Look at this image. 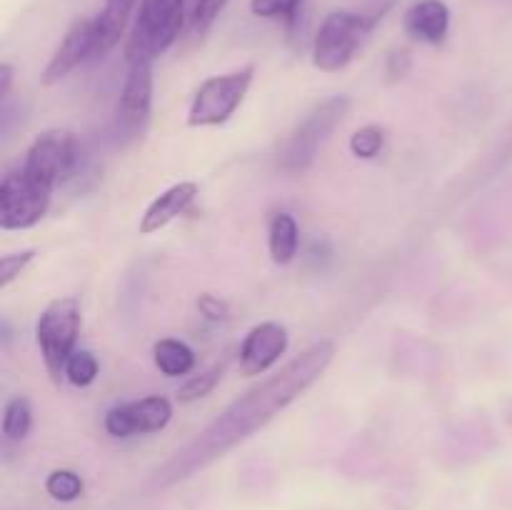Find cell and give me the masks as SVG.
<instances>
[{
  "label": "cell",
  "instance_id": "6da1fadb",
  "mask_svg": "<svg viewBox=\"0 0 512 510\" xmlns=\"http://www.w3.org/2000/svg\"><path fill=\"white\" fill-rule=\"evenodd\" d=\"M333 358V340H320V343L310 345L303 355L290 360L280 373L255 385L243 398L235 400L228 410H223L203 433H198V438L188 448L175 453V458L170 460L165 470H173V478H185L190 470L208 465L210 460H215L225 450L238 445L240 440L253 435L255 430L270 423L275 415L283 413L290 403H295L310 385L323 378Z\"/></svg>",
  "mask_w": 512,
  "mask_h": 510
},
{
  "label": "cell",
  "instance_id": "7a4b0ae2",
  "mask_svg": "<svg viewBox=\"0 0 512 510\" xmlns=\"http://www.w3.org/2000/svg\"><path fill=\"white\" fill-rule=\"evenodd\" d=\"M185 25V0H140L138 15L125 43V60H150L163 55Z\"/></svg>",
  "mask_w": 512,
  "mask_h": 510
},
{
  "label": "cell",
  "instance_id": "3957f363",
  "mask_svg": "<svg viewBox=\"0 0 512 510\" xmlns=\"http://www.w3.org/2000/svg\"><path fill=\"white\" fill-rule=\"evenodd\" d=\"M78 333L80 303L73 295L58 298L45 305L38 323H35V338H38L43 365L55 385H60V380L65 378V365H68L70 355L75 353Z\"/></svg>",
  "mask_w": 512,
  "mask_h": 510
},
{
  "label": "cell",
  "instance_id": "277c9868",
  "mask_svg": "<svg viewBox=\"0 0 512 510\" xmlns=\"http://www.w3.org/2000/svg\"><path fill=\"white\" fill-rule=\"evenodd\" d=\"M378 20L358 10H333L325 15L313 40V65L323 73H338L358 53L365 35Z\"/></svg>",
  "mask_w": 512,
  "mask_h": 510
},
{
  "label": "cell",
  "instance_id": "5b68a950",
  "mask_svg": "<svg viewBox=\"0 0 512 510\" xmlns=\"http://www.w3.org/2000/svg\"><path fill=\"white\" fill-rule=\"evenodd\" d=\"M348 108L350 100L345 95H333V98H325L323 103L315 105L305 115L303 123L285 140L283 150H280V168L288 170V173H303V170H308L313 165L318 150L330 138V133L343 123Z\"/></svg>",
  "mask_w": 512,
  "mask_h": 510
},
{
  "label": "cell",
  "instance_id": "8992f818",
  "mask_svg": "<svg viewBox=\"0 0 512 510\" xmlns=\"http://www.w3.org/2000/svg\"><path fill=\"white\" fill-rule=\"evenodd\" d=\"M255 78V65L230 70V73L213 75L205 80L193 95V103L188 110L190 128H215V125L228 123L235 110L243 105L250 85Z\"/></svg>",
  "mask_w": 512,
  "mask_h": 510
},
{
  "label": "cell",
  "instance_id": "52a82bcc",
  "mask_svg": "<svg viewBox=\"0 0 512 510\" xmlns=\"http://www.w3.org/2000/svg\"><path fill=\"white\" fill-rule=\"evenodd\" d=\"M53 188L30 178L23 168H15L0 180V228L28 230L48 213Z\"/></svg>",
  "mask_w": 512,
  "mask_h": 510
},
{
  "label": "cell",
  "instance_id": "ba28073f",
  "mask_svg": "<svg viewBox=\"0 0 512 510\" xmlns=\"http://www.w3.org/2000/svg\"><path fill=\"white\" fill-rule=\"evenodd\" d=\"M75 163H78V145H75L73 135L68 130H45L33 140L20 168L30 178L55 190V185L63 183L73 173Z\"/></svg>",
  "mask_w": 512,
  "mask_h": 510
},
{
  "label": "cell",
  "instance_id": "9c48e42d",
  "mask_svg": "<svg viewBox=\"0 0 512 510\" xmlns=\"http://www.w3.org/2000/svg\"><path fill=\"white\" fill-rule=\"evenodd\" d=\"M153 110V63L133 60L128 63L123 90L118 100V130L128 138H138L148 128Z\"/></svg>",
  "mask_w": 512,
  "mask_h": 510
},
{
  "label": "cell",
  "instance_id": "30bf717a",
  "mask_svg": "<svg viewBox=\"0 0 512 510\" xmlns=\"http://www.w3.org/2000/svg\"><path fill=\"white\" fill-rule=\"evenodd\" d=\"M170 418H173L170 400L163 395H148V398L130 400V403L110 408L103 420V428L113 438H135V435L158 433L170 423Z\"/></svg>",
  "mask_w": 512,
  "mask_h": 510
},
{
  "label": "cell",
  "instance_id": "8fae6325",
  "mask_svg": "<svg viewBox=\"0 0 512 510\" xmlns=\"http://www.w3.org/2000/svg\"><path fill=\"white\" fill-rule=\"evenodd\" d=\"M290 338L285 325L273 323H260L245 335L243 345H240V373L243 375H263L278 363L288 350Z\"/></svg>",
  "mask_w": 512,
  "mask_h": 510
},
{
  "label": "cell",
  "instance_id": "7c38bea8",
  "mask_svg": "<svg viewBox=\"0 0 512 510\" xmlns=\"http://www.w3.org/2000/svg\"><path fill=\"white\" fill-rule=\"evenodd\" d=\"M95 50V18H80L70 25V30L65 33V38L60 40V45L55 48V53L50 55L48 65H45L43 85H55L63 78H68L80 63H85L88 58H93Z\"/></svg>",
  "mask_w": 512,
  "mask_h": 510
},
{
  "label": "cell",
  "instance_id": "4fadbf2b",
  "mask_svg": "<svg viewBox=\"0 0 512 510\" xmlns=\"http://www.w3.org/2000/svg\"><path fill=\"white\" fill-rule=\"evenodd\" d=\"M405 33L420 43L440 45L450 33V8L445 0H418L405 10Z\"/></svg>",
  "mask_w": 512,
  "mask_h": 510
},
{
  "label": "cell",
  "instance_id": "5bb4252c",
  "mask_svg": "<svg viewBox=\"0 0 512 510\" xmlns=\"http://www.w3.org/2000/svg\"><path fill=\"white\" fill-rule=\"evenodd\" d=\"M195 195H198V183H193V180H183V183L170 185L168 190H163V193L145 208L138 225L140 233L153 235L158 233V230H163L165 225L173 223L175 218H180V215L190 208Z\"/></svg>",
  "mask_w": 512,
  "mask_h": 510
},
{
  "label": "cell",
  "instance_id": "9a60e30c",
  "mask_svg": "<svg viewBox=\"0 0 512 510\" xmlns=\"http://www.w3.org/2000/svg\"><path fill=\"white\" fill-rule=\"evenodd\" d=\"M135 8H138V0H105L103 10H100V15L95 18L93 58L108 55L110 50L123 40Z\"/></svg>",
  "mask_w": 512,
  "mask_h": 510
},
{
  "label": "cell",
  "instance_id": "2e32d148",
  "mask_svg": "<svg viewBox=\"0 0 512 510\" xmlns=\"http://www.w3.org/2000/svg\"><path fill=\"white\" fill-rule=\"evenodd\" d=\"M300 230L290 213H275L268 223L270 258L278 265H288L298 255Z\"/></svg>",
  "mask_w": 512,
  "mask_h": 510
},
{
  "label": "cell",
  "instance_id": "e0dca14e",
  "mask_svg": "<svg viewBox=\"0 0 512 510\" xmlns=\"http://www.w3.org/2000/svg\"><path fill=\"white\" fill-rule=\"evenodd\" d=\"M153 360L155 368L163 375H168V378H180V375H188L195 368L193 348L175 338L158 340L153 345Z\"/></svg>",
  "mask_w": 512,
  "mask_h": 510
},
{
  "label": "cell",
  "instance_id": "ac0fdd59",
  "mask_svg": "<svg viewBox=\"0 0 512 510\" xmlns=\"http://www.w3.org/2000/svg\"><path fill=\"white\" fill-rule=\"evenodd\" d=\"M33 425V410L25 395H13L3 408V435L5 440H23Z\"/></svg>",
  "mask_w": 512,
  "mask_h": 510
},
{
  "label": "cell",
  "instance_id": "d6986e66",
  "mask_svg": "<svg viewBox=\"0 0 512 510\" xmlns=\"http://www.w3.org/2000/svg\"><path fill=\"white\" fill-rule=\"evenodd\" d=\"M225 365H228V363L223 360V363H215L213 368L203 370L200 375H193V378L185 380V383L178 388L180 403H195V400H200V398H205V395L213 393L215 385L223 380Z\"/></svg>",
  "mask_w": 512,
  "mask_h": 510
},
{
  "label": "cell",
  "instance_id": "ffe728a7",
  "mask_svg": "<svg viewBox=\"0 0 512 510\" xmlns=\"http://www.w3.org/2000/svg\"><path fill=\"white\" fill-rule=\"evenodd\" d=\"M83 488V478L78 473H73V470H53L45 478V490L58 503H73V500H78L83 495Z\"/></svg>",
  "mask_w": 512,
  "mask_h": 510
},
{
  "label": "cell",
  "instance_id": "44dd1931",
  "mask_svg": "<svg viewBox=\"0 0 512 510\" xmlns=\"http://www.w3.org/2000/svg\"><path fill=\"white\" fill-rule=\"evenodd\" d=\"M385 148V130L380 125H363L350 135V153L355 158L373 160Z\"/></svg>",
  "mask_w": 512,
  "mask_h": 510
},
{
  "label": "cell",
  "instance_id": "7402d4cb",
  "mask_svg": "<svg viewBox=\"0 0 512 510\" xmlns=\"http://www.w3.org/2000/svg\"><path fill=\"white\" fill-rule=\"evenodd\" d=\"M98 370V358H95L90 350H75V353L70 355L68 365H65V378L73 385H78V388H88V385H93L95 378H98Z\"/></svg>",
  "mask_w": 512,
  "mask_h": 510
},
{
  "label": "cell",
  "instance_id": "603a6c76",
  "mask_svg": "<svg viewBox=\"0 0 512 510\" xmlns=\"http://www.w3.org/2000/svg\"><path fill=\"white\" fill-rule=\"evenodd\" d=\"M228 3L230 0H195L193 13H190V28H193V33L195 35L208 33Z\"/></svg>",
  "mask_w": 512,
  "mask_h": 510
},
{
  "label": "cell",
  "instance_id": "cb8c5ba5",
  "mask_svg": "<svg viewBox=\"0 0 512 510\" xmlns=\"http://www.w3.org/2000/svg\"><path fill=\"white\" fill-rule=\"evenodd\" d=\"M35 260V250H20V253H8L0 260V290L8 288L15 278H20V273H25L30 263Z\"/></svg>",
  "mask_w": 512,
  "mask_h": 510
},
{
  "label": "cell",
  "instance_id": "d4e9b609",
  "mask_svg": "<svg viewBox=\"0 0 512 510\" xmlns=\"http://www.w3.org/2000/svg\"><path fill=\"white\" fill-rule=\"evenodd\" d=\"M250 13L258 18H285L293 15V0H250Z\"/></svg>",
  "mask_w": 512,
  "mask_h": 510
},
{
  "label": "cell",
  "instance_id": "484cf974",
  "mask_svg": "<svg viewBox=\"0 0 512 510\" xmlns=\"http://www.w3.org/2000/svg\"><path fill=\"white\" fill-rule=\"evenodd\" d=\"M198 310L205 320H213V323H220V320L230 318V308L223 298L213 293H203L198 298Z\"/></svg>",
  "mask_w": 512,
  "mask_h": 510
},
{
  "label": "cell",
  "instance_id": "4316f807",
  "mask_svg": "<svg viewBox=\"0 0 512 510\" xmlns=\"http://www.w3.org/2000/svg\"><path fill=\"white\" fill-rule=\"evenodd\" d=\"M410 65H413V60H410L408 50H395L388 60V73L395 78H403V75H408Z\"/></svg>",
  "mask_w": 512,
  "mask_h": 510
},
{
  "label": "cell",
  "instance_id": "83f0119b",
  "mask_svg": "<svg viewBox=\"0 0 512 510\" xmlns=\"http://www.w3.org/2000/svg\"><path fill=\"white\" fill-rule=\"evenodd\" d=\"M13 88V65L3 63L0 65V103H5Z\"/></svg>",
  "mask_w": 512,
  "mask_h": 510
},
{
  "label": "cell",
  "instance_id": "f1b7e54d",
  "mask_svg": "<svg viewBox=\"0 0 512 510\" xmlns=\"http://www.w3.org/2000/svg\"><path fill=\"white\" fill-rule=\"evenodd\" d=\"M305 3H308V0H293V15H290V20H288V28H290V30H295V28H298V23H300V15H303V8H305Z\"/></svg>",
  "mask_w": 512,
  "mask_h": 510
}]
</instances>
